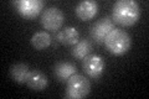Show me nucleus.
Wrapping results in <instances>:
<instances>
[{
	"label": "nucleus",
	"instance_id": "f03ea898",
	"mask_svg": "<svg viewBox=\"0 0 149 99\" xmlns=\"http://www.w3.org/2000/svg\"><path fill=\"white\" fill-rule=\"evenodd\" d=\"M104 45L111 53L119 56V55H124L125 52H128V50L132 46V41H130V37L125 31L114 27L106 36Z\"/></svg>",
	"mask_w": 149,
	"mask_h": 99
},
{
	"label": "nucleus",
	"instance_id": "9b49d317",
	"mask_svg": "<svg viewBox=\"0 0 149 99\" xmlns=\"http://www.w3.org/2000/svg\"><path fill=\"white\" fill-rule=\"evenodd\" d=\"M57 40L63 45H76L80 40V32L74 27H65L57 34Z\"/></svg>",
	"mask_w": 149,
	"mask_h": 99
},
{
	"label": "nucleus",
	"instance_id": "423d86ee",
	"mask_svg": "<svg viewBox=\"0 0 149 99\" xmlns=\"http://www.w3.org/2000/svg\"><path fill=\"white\" fill-rule=\"evenodd\" d=\"M17 11L26 19L36 17L44 8V1L41 0H17L13 3Z\"/></svg>",
	"mask_w": 149,
	"mask_h": 99
},
{
	"label": "nucleus",
	"instance_id": "4468645a",
	"mask_svg": "<svg viewBox=\"0 0 149 99\" xmlns=\"http://www.w3.org/2000/svg\"><path fill=\"white\" fill-rule=\"evenodd\" d=\"M92 50V45L88 40H82V41H78L76 45H73V48H72V55L74 56L76 58H80L83 60L86 56L90 55Z\"/></svg>",
	"mask_w": 149,
	"mask_h": 99
},
{
	"label": "nucleus",
	"instance_id": "0eeeda50",
	"mask_svg": "<svg viewBox=\"0 0 149 99\" xmlns=\"http://www.w3.org/2000/svg\"><path fill=\"white\" fill-rule=\"evenodd\" d=\"M113 29H114L113 20H112L111 17L106 16L103 19H101V20H98L92 26L91 35H92L93 39H95L96 42H98V44H104L106 36Z\"/></svg>",
	"mask_w": 149,
	"mask_h": 99
},
{
	"label": "nucleus",
	"instance_id": "9d476101",
	"mask_svg": "<svg viewBox=\"0 0 149 99\" xmlns=\"http://www.w3.org/2000/svg\"><path fill=\"white\" fill-rule=\"evenodd\" d=\"M54 72L56 74V77L60 82H67L68 78L73 76L74 73H77V68L73 63L70 62H60L55 66Z\"/></svg>",
	"mask_w": 149,
	"mask_h": 99
},
{
	"label": "nucleus",
	"instance_id": "1a4fd4ad",
	"mask_svg": "<svg viewBox=\"0 0 149 99\" xmlns=\"http://www.w3.org/2000/svg\"><path fill=\"white\" fill-rule=\"evenodd\" d=\"M26 84L34 91H42L47 87V77L39 69L30 71L26 79Z\"/></svg>",
	"mask_w": 149,
	"mask_h": 99
},
{
	"label": "nucleus",
	"instance_id": "6e6552de",
	"mask_svg": "<svg viewBox=\"0 0 149 99\" xmlns=\"http://www.w3.org/2000/svg\"><path fill=\"white\" fill-rule=\"evenodd\" d=\"M98 10V4L93 0H85L77 4L76 6V14L81 20H91L92 17H95Z\"/></svg>",
	"mask_w": 149,
	"mask_h": 99
},
{
	"label": "nucleus",
	"instance_id": "ddd939ff",
	"mask_svg": "<svg viewBox=\"0 0 149 99\" xmlns=\"http://www.w3.org/2000/svg\"><path fill=\"white\" fill-rule=\"evenodd\" d=\"M31 44L36 50H45L51 45V36L45 31H40L31 37Z\"/></svg>",
	"mask_w": 149,
	"mask_h": 99
},
{
	"label": "nucleus",
	"instance_id": "f257e3e1",
	"mask_svg": "<svg viewBox=\"0 0 149 99\" xmlns=\"http://www.w3.org/2000/svg\"><path fill=\"white\" fill-rule=\"evenodd\" d=\"M141 17V8L134 0H118L112 10V20L122 26H132Z\"/></svg>",
	"mask_w": 149,
	"mask_h": 99
},
{
	"label": "nucleus",
	"instance_id": "7ed1b4c3",
	"mask_svg": "<svg viewBox=\"0 0 149 99\" xmlns=\"http://www.w3.org/2000/svg\"><path fill=\"white\" fill-rule=\"evenodd\" d=\"M91 91V83L90 81L82 74L74 73L67 81V88H66V98H73V99H81L88 96Z\"/></svg>",
	"mask_w": 149,
	"mask_h": 99
},
{
	"label": "nucleus",
	"instance_id": "f8f14e48",
	"mask_svg": "<svg viewBox=\"0 0 149 99\" xmlns=\"http://www.w3.org/2000/svg\"><path fill=\"white\" fill-rule=\"evenodd\" d=\"M29 73H30L29 66L25 63H16L11 66L10 68V76L17 83H26Z\"/></svg>",
	"mask_w": 149,
	"mask_h": 99
},
{
	"label": "nucleus",
	"instance_id": "20e7f679",
	"mask_svg": "<svg viewBox=\"0 0 149 99\" xmlns=\"http://www.w3.org/2000/svg\"><path fill=\"white\" fill-rule=\"evenodd\" d=\"M65 20L63 12L58 8H47L41 16V25L46 30L56 31L62 26Z\"/></svg>",
	"mask_w": 149,
	"mask_h": 99
},
{
	"label": "nucleus",
	"instance_id": "39448f33",
	"mask_svg": "<svg viewBox=\"0 0 149 99\" xmlns=\"http://www.w3.org/2000/svg\"><path fill=\"white\" fill-rule=\"evenodd\" d=\"M82 67L93 79H98L104 72V61L98 55H88L83 58Z\"/></svg>",
	"mask_w": 149,
	"mask_h": 99
}]
</instances>
